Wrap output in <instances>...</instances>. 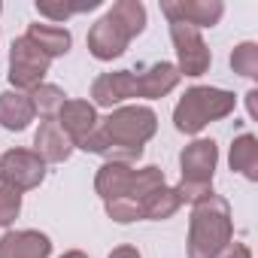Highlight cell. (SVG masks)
Listing matches in <instances>:
<instances>
[{"mask_svg":"<svg viewBox=\"0 0 258 258\" xmlns=\"http://www.w3.org/2000/svg\"><path fill=\"white\" fill-rule=\"evenodd\" d=\"M231 240H234V219H231V204L222 195H213L191 207L188 258H213Z\"/></svg>","mask_w":258,"mask_h":258,"instance_id":"obj_1","label":"cell"},{"mask_svg":"<svg viewBox=\"0 0 258 258\" xmlns=\"http://www.w3.org/2000/svg\"><path fill=\"white\" fill-rule=\"evenodd\" d=\"M234 109H237L234 91L216 88V85H191L173 106V127L179 134L198 137L207 124L228 118Z\"/></svg>","mask_w":258,"mask_h":258,"instance_id":"obj_2","label":"cell"},{"mask_svg":"<svg viewBox=\"0 0 258 258\" xmlns=\"http://www.w3.org/2000/svg\"><path fill=\"white\" fill-rule=\"evenodd\" d=\"M100 131L106 137V146L143 149L158 134V115L146 103H124L109 109L106 118H100Z\"/></svg>","mask_w":258,"mask_h":258,"instance_id":"obj_3","label":"cell"},{"mask_svg":"<svg viewBox=\"0 0 258 258\" xmlns=\"http://www.w3.org/2000/svg\"><path fill=\"white\" fill-rule=\"evenodd\" d=\"M49 67H52V61H49L25 34L13 40V46H10V73H7V76H10V85H13L16 91L31 94L37 85L46 82Z\"/></svg>","mask_w":258,"mask_h":258,"instance_id":"obj_4","label":"cell"},{"mask_svg":"<svg viewBox=\"0 0 258 258\" xmlns=\"http://www.w3.org/2000/svg\"><path fill=\"white\" fill-rule=\"evenodd\" d=\"M170 40H173V49H176V70H179V76L201 79L210 70V64H213V52L204 43L201 31L191 28V25H182V22H170Z\"/></svg>","mask_w":258,"mask_h":258,"instance_id":"obj_5","label":"cell"},{"mask_svg":"<svg viewBox=\"0 0 258 258\" xmlns=\"http://www.w3.org/2000/svg\"><path fill=\"white\" fill-rule=\"evenodd\" d=\"M0 179H7L22 195L34 191L46 179V161L34 149H19V146L7 149L4 155H0Z\"/></svg>","mask_w":258,"mask_h":258,"instance_id":"obj_6","label":"cell"},{"mask_svg":"<svg viewBox=\"0 0 258 258\" xmlns=\"http://www.w3.org/2000/svg\"><path fill=\"white\" fill-rule=\"evenodd\" d=\"M161 13L170 22H182L191 25L198 31L204 28H216L225 16V4L222 0H161Z\"/></svg>","mask_w":258,"mask_h":258,"instance_id":"obj_7","label":"cell"},{"mask_svg":"<svg viewBox=\"0 0 258 258\" xmlns=\"http://www.w3.org/2000/svg\"><path fill=\"white\" fill-rule=\"evenodd\" d=\"M85 43H88L91 58H97V61H115V58H121V55L127 52L131 37L121 31V25H118L109 13H103V16L91 25Z\"/></svg>","mask_w":258,"mask_h":258,"instance_id":"obj_8","label":"cell"},{"mask_svg":"<svg viewBox=\"0 0 258 258\" xmlns=\"http://www.w3.org/2000/svg\"><path fill=\"white\" fill-rule=\"evenodd\" d=\"M219 167V146L210 137H195L182 152H179V170L182 179H195V182H213Z\"/></svg>","mask_w":258,"mask_h":258,"instance_id":"obj_9","label":"cell"},{"mask_svg":"<svg viewBox=\"0 0 258 258\" xmlns=\"http://www.w3.org/2000/svg\"><path fill=\"white\" fill-rule=\"evenodd\" d=\"M131 97H137L134 70H112V73H100V76L91 82V103H94V106L115 109V106H124Z\"/></svg>","mask_w":258,"mask_h":258,"instance_id":"obj_10","label":"cell"},{"mask_svg":"<svg viewBox=\"0 0 258 258\" xmlns=\"http://www.w3.org/2000/svg\"><path fill=\"white\" fill-rule=\"evenodd\" d=\"M134 82H137V97L143 100H161L170 91H176V85L182 82L176 64L170 61H155V64H143L140 70H134Z\"/></svg>","mask_w":258,"mask_h":258,"instance_id":"obj_11","label":"cell"},{"mask_svg":"<svg viewBox=\"0 0 258 258\" xmlns=\"http://www.w3.org/2000/svg\"><path fill=\"white\" fill-rule=\"evenodd\" d=\"M55 121L61 124V131L70 137V143L76 146L82 137H88L94 127L100 124V115H97V106L91 100H82V97H67L61 112L55 115Z\"/></svg>","mask_w":258,"mask_h":258,"instance_id":"obj_12","label":"cell"},{"mask_svg":"<svg viewBox=\"0 0 258 258\" xmlns=\"http://www.w3.org/2000/svg\"><path fill=\"white\" fill-rule=\"evenodd\" d=\"M52 255V237L37 228L7 231L0 237V258H49Z\"/></svg>","mask_w":258,"mask_h":258,"instance_id":"obj_13","label":"cell"},{"mask_svg":"<svg viewBox=\"0 0 258 258\" xmlns=\"http://www.w3.org/2000/svg\"><path fill=\"white\" fill-rule=\"evenodd\" d=\"M34 152L46 161V167L49 164H64L73 155V143L61 131V124L55 118H40V127L34 134Z\"/></svg>","mask_w":258,"mask_h":258,"instance_id":"obj_14","label":"cell"},{"mask_svg":"<svg viewBox=\"0 0 258 258\" xmlns=\"http://www.w3.org/2000/svg\"><path fill=\"white\" fill-rule=\"evenodd\" d=\"M25 37L49 58V61H55V58H64L70 49H73V34L67 31V28H61V25H49V22H34V25H28V31H25Z\"/></svg>","mask_w":258,"mask_h":258,"instance_id":"obj_15","label":"cell"},{"mask_svg":"<svg viewBox=\"0 0 258 258\" xmlns=\"http://www.w3.org/2000/svg\"><path fill=\"white\" fill-rule=\"evenodd\" d=\"M34 118H37V112H34L31 94L16 91V88H7L0 94V127L19 134V131H28Z\"/></svg>","mask_w":258,"mask_h":258,"instance_id":"obj_16","label":"cell"},{"mask_svg":"<svg viewBox=\"0 0 258 258\" xmlns=\"http://www.w3.org/2000/svg\"><path fill=\"white\" fill-rule=\"evenodd\" d=\"M131 179H134V167L131 164H115V161H103L94 173V191L100 195V201H115V198H127L131 191Z\"/></svg>","mask_w":258,"mask_h":258,"instance_id":"obj_17","label":"cell"},{"mask_svg":"<svg viewBox=\"0 0 258 258\" xmlns=\"http://www.w3.org/2000/svg\"><path fill=\"white\" fill-rule=\"evenodd\" d=\"M228 164L234 173H240L249 182H258V137L243 131L231 140V152H228Z\"/></svg>","mask_w":258,"mask_h":258,"instance_id":"obj_18","label":"cell"},{"mask_svg":"<svg viewBox=\"0 0 258 258\" xmlns=\"http://www.w3.org/2000/svg\"><path fill=\"white\" fill-rule=\"evenodd\" d=\"M179 207H182V201H179L176 188H170V185H161L158 191H152L140 201V213L149 222H167L179 213Z\"/></svg>","mask_w":258,"mask_h":258,"instance_id":"obj_19","label":"cell"},{"mask_svg":"<svg viewBox=\"0 0 258 258\" xmlns=\"http://www.w3.org/2000/svg\"><path fill=\"white\" fill-rule=\"evenodd\" d=\"M106 13L121 25V31L131 37V40H134V37H140V34L146 31V22H149L146 7L140 4V0H118V4H112Z\"/></svg>","mask_w":258,"mask_h":258,"instance_id":"obj_20","label":"cell"},{"mask_svg":"<svg viewBox=\"0 0 258 258\" xmlns=\"http://www.w3.org/2000/svg\"><path fill=\"white\" fill-rule=\"evenodd\" d=\"M64 100H67V91L61 85H52V82H43L31 91V103H34V112L40 118H55L61 112Z\"/></svg>","mask_w":258,"mask_h":258,"instance_id":"obj_21","label":"cell"},{"mask_svg":"<svg viewBox=\"0 0 258 258\" xmlns=\"http://www.w3.org/2000/svg\"><path fill=\"white\" fill-rule=\"evenodd\" d=\"M100 0H82V4H70V0H37V13L49 22H67L70 16H79V13H88V10H97Z\"/></svg>","mask_w":258,"mask_h":258,"instance_id":"obj_22","label":"cell"},{"mask_svg":"<svg viewBox=\"0 0 258 258\" xmlns=\"http://www.w3.org/2000/svg\"><path fill=\"white\" fill-rule=\"evenodd\" d=\"M161 185H167V179H164V170H161V167H155V164L134 167V179H131V191H127V198L143 201L146 195L158 191Z\"/></svg>","mask_w":258,"mask_h":258,"instance_id":"obj_23","label":"cell"},{"mask_svg":"<svg viewBox=\"0 0 258 258\" xmlns=\"http://www.w3.org/2000/svg\"><path fill=\"white\" fill-rule=\"evenodd\" d=\"M231 70H234L237 76L255 82V79H258V43H252V40L237 43L234 52H231Z\"/></svg>","mask_w":258,"mask_h":258,"instance_id":"obj_24","label":"cell"},{"mask_svg":"<svg viewBox=\"0 0 258 258\" xmlns=\"http://www.w3.org/2000/svg\"><path fill=\"white\" fill-rule=\"evenodd\" d=\"M22 216V191L13 188L7 179H0V228H13Z\"/></svg>","mask_w":258,"mask_h":258,"instance_id":"obj_25","label":"cell"},{"mask_svg":"<svg viewBox=\"0 0 258 258\" xmlns=\"http://www.w3.org/2000/svg\"><path fill=\"white\" fill-rule=\"evenodd\" d=\"M103 210H106V216H109L115 225H131V222H140V219H143L140 201H134V198H115V201H106Z\"/></svg>","mask_w":258,"mask_h":258,"instance_id":"obj_26","label":"cell"},{"mask_svg":"<svg viewBox=\"0 0 258 258\" xmlns=\"http://www.w3.org/2000/svg\"><path fill=\"white\" fill-rule=\"evenodd\" d=\"M176 195H179V201L182 204H201V201H207V198H213L216 195V188H213V182H195V179H179V185H176Z\"/></svg>","mask_w":258,"mask_h":258,"instance_id":"obj_27","label":"cell"},{"mask_svg":"<svg viewBox=\"0 0 258 258\" xmlns=\"http://www.w3.org/2000/svg\"><path fill=\"white\" fill-rule=\"evenodd\" d=\"M213 258H252V249H249L246 243H240V240H231V243L222 246Z\"/></svg>","mask_w":258,"mask_h":258,"instance_id":"obj_28","label":"cell"},{"mask_svg":"<svg viewBox=\"0 0 258 258\" xmlns=\"http://www.w3.org/2000/svg\"><path fill=\"white\" fill-rule=\"evenodd\" d=\"M106 258H143V252L137 246H115Z\"/></svg>","mask_w":258,"mask_h":258,"instance_id":"obj_29","label":"cell"},{"mask_svg":"<svg viewBox=\"0 0 258 258\" xmlns=\"http://www.w3.org/2000/svg\"><path fill=\"white\" fill-rule=\"evenodd\" d=\"M246 109H249V118L258 121V88H249L246 91Z\"/></svg>","mask_w":258,"mask_h":258,"instance_id":"obj_30","label":"cell"},{"mask_svg":"<svg viewBox=\"0 0 258 258\" xmlns=\"http://www.w3.org/2000/svg\"><path fill=\"white\" fill-rule=\"evenodd\" d=\"M61 258H88V255H85L82 249H70V252H64Z\"/></svg>","mask_w":258,"mask_h":258,"instance_id":"obj_31","label":"cell"},{"mask_svg":"<svg viewBox=\"0 0 258 258\" xmlns=\"http://www.w3.org/2000/svg\"><path fill=\"white\" fill-rule=\"evenodd\" d=\"M0 16H4V4H0Z\"/></svg>","mask_w":258,"mask_h":258,"instance_id":"obj_32","label":"cell"}]
</instances>
